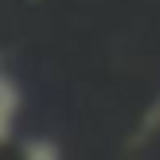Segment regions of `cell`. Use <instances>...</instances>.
<instances>
[{
    "label": "cell",
    "mask_w": 160,
    "mask_h": 160,
    "mask_svg": "<svg viewBox=\"0 0 160 160\" xmlns=\"http://www.w3.org/2000/svg\"><path fill=\"white\" fill-rule=\"evenodd\" d=\"M20 109H23V86L12 70H0V141L12 145L16 141V125H20Z\"/></svg>",
    "instance_id": "obj_1"
},
{
    "label": "cell",
    "mask_w": 160,
    "mask_h": 160,
    "mask_svg": "<svg viewBox=\"0 0 160 160\" xmlns=\"http://www.w3.org/2000/svg\"><path fill=\"white\" fill-rule=\"evenodd\" d=\"M152 137H160V90L152 94V102L145 106V113H141L137 129L129 133V148H141L145 141H152Z\"/></svg>",
    "instance_id": "obj_2"
},
{
    "label": "cell",
    "mask_w": 160,
    "mask_h": 160,
    "mask_svg": "<svg viewBox=\"0 0 160 160\" xmlns=\"http://www.w3.org/2000/svg\"><path fill=\"white\" fill-rule=\"evenodd\" d=\"M20 156L23 160H62V145L55 137H28L20 145Z\"/></svg>",
    "instance_id": "obj_3"
}]
</instances>
